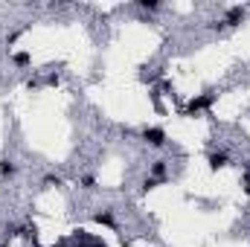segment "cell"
<instances>
[{
	"label": "cell",
	"instance_id": "5",
	"mask_svg": "<svg viewBox=\"0 0 250 247\" xmlns=\"http://www.w3.org/2000/svg\"><path fill=\"white\" fill-rule=\"evenodd\" d=\"M163 175H166V160H154V166H151V178L163 181Z\"/></svg>",
	"mask_w": 250,
	"mask_h": 247
},
{
	"label": "cell",
	"instance_id": "3",
	"mask_svg": "<svg viewBox=\"0 0 250 247\" xmlns=\"http://www.w3.org/2000/svg\"><path fill=\"white\" fill-rule=\"evenodd\" d=\"M242 21H245V9H242V6H233V9L227 12V23H230V26H239Z\"/></svg>",
	"mask_w": 250,
	"mask_h": 247
},
{
	"label": "cell",
	"instance_id": "6",
	"mask_svg": "<svg viewBox=\"0 0 250 247\" xmlns=\"http://www.w3.org/2000/svg\"><path fill=\"white\" fill-rule=\"evenodd\" d=\"M15 172H18V166H15L12 160H0V175H3V178H12Z\"/></svg>",
	"mask_w": 250,
	"mask_h": 247
},
{
	"label": "cell",
	"instance_id": "7",
	"mask_svg": "<svg viewBox=\"0 0 250 247\" xmlns=\"http://www.w3.org/2000/svg\"><path fill=\"white\" fill-rule=\"evenodd\" d=\"M96 221H99V224H108V227H111V224H114V215H111V212H96Z\"/></svg>",
	"mask_w": 250,
	"mask_h": 247
},
{
	"label": "cell",
	"instance_id": "8",
	"mask_svg": "<svg viewBox=\"0 0 250 247\" xmlns=\"http://www.w3.org/2000/svg\"><path fill=\"white\" fill-rule=\"evenodd\" d=\"M15 64H21V67H26V64H29V56H26V53H18V56H15Z\"/></svg>",
	"mask_w": 250,
	"mask_h": 247
},
{
	"label": "cell",
	"instance_id": "2",
	"mask_svg": "<svg viewBox=\"0 0 250 247\" xmlns=\"http://www.w3.org/2000/svg\"><path fill=\"white\" fill-rule=\"evenodd\" d=\"M212 99H215L212 93H204V96H195V99H192V102L187 105V114H195V111H204V108H209V105H212Z\"/></svg>",
	"mask_w": 250,
	"mask_h": 247
},
{
	"label": "cell",
	"instance_id": "10",
	"mask_svg": "<svg viewBox=\"0 0 250 247\" xmlns=\"http://www.w3.org/2000/svg\"><path fill=\"white\" fill-rule=\"evenodd\" d=\"M160 184V181H157V178H148V181H146V184H143V189H146V192H148V189H154V186Z\"/></svg>",
	"mask_w": 250,
	"mask_h": 247
},
{
	"label": "cell",
	"instance_id": "4",
	"mask_svg": "<svg viewBox=\"0 0 250 247\" xmlns=\"http://www.w3.org/2000/svg\"><path fill=\"white\" fill-rule=\"evenodd\" d=\"M227 166V154L221 151V154H209V169L212 172H218V169H224Z\"/></svg>",
	"mask_w": 250,
	"mask_h": 247
},
{
	"label": "cell",
	"instance_id": "9",
	"mask_svg": "<svg viewBox=\"0 0 250 247\" xmlns=\"http://www.w3.org/2000/svg\"><path fill=\"white\" fill-rule=\"evenodd\" d=\"M140 6H143V9H157L160 3H157V0H140Z\"/></svg>",
	"mask_w": 250,
	"mask_h": 247
},
{
	"label": "cell",
	"instance_id": "1",
	"mask_svg": "<svg viewBox=\"0 0 250 247\" xmlns=\"http://www.w3.org/2000/svg\"><path fill=\"white\" fill-rule=\"evenodd\" d=\"M143 137H146V143L154 145V148H160V145L166 143V131H163V128H146Z\"/></svg>",
	"mask_w": 250,
	"mask_h": 247
}]
</instances>
